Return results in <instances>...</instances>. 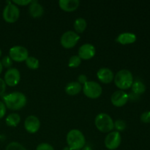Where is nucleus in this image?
I'll list each match as a JSON object with an SVG mask.
<instances>
[{"label":"nucleus","mask_w":150,"mask_h":150,"mask_svg":"<svg viewBox=\"0 0 150 150\" xmlns=\"http://www.w3.org/2000/svg\"><path fill=\"white\" fill-rule=\"evenodd\" d=\"M4 103L7 108L13 111L21 109L26 105L27 99L24 94L19 92H14L4 97Z\"/></svg>","instance_id":"nucleus-1"},{"label":"nucleus","mask_w":150,"mask_h":150,"mask_svg":"<svg viewBox=\"0 0 150 150\" xmlns=\"http://www.w3.org/2000/svg\"><path fill=\"white\" fill-rule=\"evenodd\" d=\"M67 145L72 150H81L86 144V139L81 131L77 129L70 130L67 135Z\"/></svg>","instance_id":"nucleus-2"},{"label":"nucleus","mask_w":150,"mask_h":150,"mask_svg":"<svg viewBox=\"0 0 150 150\" xmlns=\"http://www.w3.org/2000/svg\"><path fill=\"white\" fill-rule=\"evenodd\" d=\"M114 83L120 90H125L131 87L133 83V76L128 70H120L114 76Z\"/></svg>","instance_id":"nucleus-3"},{"label":"nucleus","mask_w":150,"mask_h":150,"mask_svg":"<svg viewBox=\"0 0 150 150\" xmlns=\"http://www.w3.org/2000/svg\"><path fill=\"white\" fill-rule=\"evenodd\" d=\"M95 126L102 133H109L114 130V121L108 114L100 113L95 117Z\"/></svg>","instance_id":"nucleus-4"},{"label":"nucleus","mask_w":150,"mask_h":150,"mask_svg":"<svg viewBox=\"0 0 150 150\" xmlns=\"http://www.w3.org/2000/svg\"><path fill=\"white\" fill-rule=\"evenodd\" d=\"M8 4L5 6L3 10L2 16L4 20L7 23H15L20 16V10L17 5L12 4L11 1H7Z\"/></svg>","instance_id":"nucleus-5"},{"label":"nucleus","mask_w":150,"mask_h":150,"mask_svg":"<svg viewBox=\"0 0 150 150\" xmlns=\"http://www.w3.org/2000/svg\"><path fill=\"white\" fill-rule=\"evenodd\" d=\"M83 92L87 98L91 99H97L103 92L100 85L95 81H87L82 87Z\"/></svg>","instance_id":"nucleus-6"},{"label":"nucleus","mask_w":150,"mask_h":150,"mask_svg":"<svg viewBox=\"0 0 150 150\" xmlns=\"http://www.w3.org/2000/svg\"><path fill=\"white\" fill-rule=\"evenodd\" d=\"M79 40H80V36L76 32L73 31H67L62 35L60 42L64 48L70 49L76 45Z\"/></svg>","instance_id":"nucleus-7"},{"label":"nucleus","mask_w":150,"mask_h":150,"mask_svg":"<svg viewBox=\"0 0 150 150\" xmlns=\"http://www.w3.org/2000/svg\"><path fill=\"white\" fill-rule=\"evenodd\" d=\"M9 57L13 61L21 62L26 61V59L29 57V52L25 47L21 45H15L10 49Z\"/></svg>","instance_id":"nucleus-8"},{"label":"nucleus","mask_w":150,"mask_h":150,"mask_svg":"<svg viewBox=\"0 0 150 150\" xmlns=\"http://www.w3.org/2000/svg\"><path fill=\"white\" fill-rule=\"evenodd\" d=\"M122 142V137L120 132L112 131L108 133L105 139V146L107 149L114 150L120 146Z\"/></svg>","instance_id":"nucleus-9"},{"label":"nucleus","mask_w":150,"mask_h":150,"mask_svg":"<svg viewBox=\"0 0 150 150\" xmlns=\"http://www.w3.org/2000/svg\"><path fill=\"white\" fill-rule=\"evenodd\" d=\"M21 79L20 72L16 68H9L4 74V82L9 86H15Z\"/></svg>","instance_id":"nucleus-10"},{"label":"nucleus","mask_w":150,"mask_h":150,"mask_svg":"<svg viewBox=\"0 0 150 150\" xmlns=\"http://www.w3.org/2000/svg\"><path fill=\"white\" fill-rule=\"evenodd\" d=\"M129 100V95L122 90H117L112 94L111 101L116 107H122Z\"/></svg>","instance_id":"nucleus-11"},{"label":"nucleus","mask_w":150,"mask_h":150,"mask_svg":"<svg viewBox=\"0 0 150 150\" xmlns=\"http://www.w3.org/2000/svg\"><path fill=\"white\" fill-rule=\"evenodd\" d=\"M24 127L28 133H37L39 130L40 127V120L36 116H29L25 120Z\"/></svg>","instance_id":"nucleus-12"},{"label":"nucleus","mask_w":150,"mask_h":150,"mask_svg":"<svg viewBox=\"0 0 150 150\" xmlns=\"http://www.w3.org/2000/svg\"><path fill=\"white\" fill-rule=\"evenodd\" d=\"M95 48L93 45L90 43H86L82 45L79 48L78 56L81 58V59L89 60L93 58L95 55Z\"/></svg>","instance_id":"nucleus-13"},{"label":"nucleus","mask_w":150,"mask_h":150,"mask_svg":"<svg viewBox=\"0 0 150 150\" xmlns=\"http://www.w3.org/2000/svg\"><path fill=\"white\" fill-rule=\"evenodd\" d=\"M98 80L103 83H110L114 79V75L112 70L107 67L100 68L97 73Z\"/></svg>","instance_id":"nucleus-14"},{"label":"nucleus","mask_w":150,"mask_h":150,"mask_svg":"<svg viewBox=\"0 0 150 150\" xmlns=\"http://www.w3.org/2000/svg\"><path fill=\"white\" fill-rule=\"evenodd\" d=\"M79 0H60L59 5L60 8L65 12H73L79 7Z\"/></svg>","instance_id":"nucleus-15"},{"label":"nucleus","mask_w":150,"mask_h":150,"mask_svg":"<svg viewBox=\"0 0 150 150\" xmlns=\"http://www.w3.org/2000/svg\"><path fill=\"white\" fill-rule=\"evenodd\" d=\"M116 41L122 45H128V44L134 43L136 41V35L131 32H124V33H121L118 35Z\"/></svg>","instance_id":"nucleus-16"},{"label":"nucleus","mask_w":150,"mask_h":150,"mask_svg":"<svg viewBox=\"0 0 150 150\" xmlns=\"http://www.w3.org/2000/svg\"><path fill=\"white\" fill-rule=\"evenodd\" d=\"M29 13L33 18H40L43 15L44 9L37 1H32L29 7Z\"/></svg>","instance_id":"nucleus-17"},{"label":"nucleus","mask_w":150,"mask_h":150,"mask_svg":"<svg viewBox=\"0 0 150 150\" xmlns=\"http://www.w3.org/2000/svg\"><path fill=\"white\" fill-rule=\"evenodd\" d=\"M82 90V85L79 82L71 81L65 86V92L69 95H76Z\"/></svg>","instance_id":"nucleus-18"},{"label":"nucleus","mask_w":150,"mask_h":150,"mask_svg":"<svg viewBox=\"0 0 150 150\" xmlns=\"http://www.w3.org/2000/svg\"><path fill=\"white\" fill-rule=\"evenodd\" d=\"M6 124L10 127H16L21 122V117L18 114L16 113H12L9 114L6 118Z\"/></svg>","instance_id":"nucleus-19"},{"label":"nucleus","mask_w":150,"mask_h":150,"mask_svg":"<svg viewBox=\"0 0 150 150\" xmlns=\"http://www.w3.org/2000/svg\"><path fill=\"white\" fill-rule=\"evenodd\" d=\"M74 29L76 32L78 33H82L85 31L86 26H87V23L86 21L83 18H78L74 21Z\"/></svg>","instance_id":"nucleus-20"},{"label":"nucleus","mask_w":150,"mask_h":150,"mask_svg":"<svg viewBox=\"0 0 150 150\" xmlns=\"http://www.w3.org/2000/svg\"><path fill=\"white\" fill-rule=\"evenodd\" d=\"M131 88L132 91L135 95H141L146 91V86L144 85V83L139 81H136L133 82Z\"/></svg>","instance_id":"nucleus-21"},{"label":"nucleus","mask_w":150,"mask_h":150,"mask_svg":"<svg viewBox=\"0 0 150 150\" xmlns=\"http://www.w3.org/2000/svg\"><path fill=\"white\" fill-rule=\"evenodd\" d=\"M25 62L26 66L32 70H37L40 66L39 60L34 57H29Z\"/></svg>","instance_id":"nucleus-22"},{"label":"nucleus","mask_w":150,"mask_h":150,"mask_svg":"<svg viewBox=\"0 0 150 150\" xmlns=\"http://www.w3.org/2000/svg\"><path fill=\"white\" fill-rule=\"evenodd\" d=\"M81 63V59L79 56H72L69 59L68 66L70 67H78Z\"/></svg>","instance_id":"nucleus-23"},{"label":"nucleus","mask_w":150,"mask_h":150,"mask_svg":"<svg viewBox=\"0 0 150 150\" xmlns=\"http://www.w3.org/2000/svg\"><path fill=\"white\" fill-rule=\"evenodd\" d=\"M116 129V131H123L126 128V122L124 120H117L114 122V129Z\"/></svg>","instance_id":"nucleus-24"},{"label":"nucleus","mask_w":150,"mask_h":150,"mask_svg":"<svg viewBox=\"0 0 150 150\" xmlns=\"http://www.w3.org/2000/svg\"><path fill=\"white\" fill-rule=\"evenodd\" d=\"M5 150H26V148L18 142H13L9 144Z\"/></svg>","instance_id":"nucleus-25"},{"label":"nucleus","mask_w":150,"mask_h":150,"mask_svg":"<svg viewBox=\"0 0 150 150\" xmlns=\"http://www.w3.org/2000/svg\"><path fill=\"white\" fill-rule=\"evenodd\" d=\"M1 62L3 67H6V68H10L13 65V60L11 59V58L9 56H6V57H3Z\"/></svg>","instance_id":"nucleus-26"},{"label":"nucleus","mask_w":150,"mask_h":150,"mask_svg":"<svg viewBox=\"0 0 150 150\" xmlns=\"http://www.w3.org/2000/svg\"><path fill=\"white\" fill-rule=\"evenodd\" d=\"M36 150H54V147L51 144L48 143H42L40 144L37 146Z\"/></svg>","instance_id":"nucleus-27"},{"label":"nucleus","mask_w":150,"mask_h":150,"mask_svg":"<svg viewBox=\"0 0 150 150\" xmlns=\"http://www.w3.org/2000/svg\"><path fill=\"white\" fill-rule=\"evenodd\" d=\"M141 121L144 123L150 122V111H146L141 115Z\"/></svg>","instance_id":"nucleus-28"},{"label":"nucleus","mask_w":150,"mask_h":150,"mask_svg":"<svg viewBox=\"0 0 150 150\" xmlns=\"http://www.w3.org/2000/svg\"><path fill=\"white\" fill-rule=\"evenodd\" d=\"M13 4H16V5H21V6H26L28 4H30L32 1L31 0H14L13 1Z\"/></svg>","instance_id":"nucleus-29"},{"label":"nucleus","mask_w":150,"mask_h":150,"mask_svg":"<svg viewBox=\"0 0 150 150\" xmlns=\"http://www.w3.org/2000/svg\"><path fill=\"white\" fill-rule=\"evenodd\" d=\"M87 81L88 79L87 77H86V75L81 74L79 75V77H78V82H79L81 85H84Z\"/></svg>","instance_id":"nucleus-30"},{"label":"nucleus","mask_w":150,"mask_h":150,"mask_svg":"<svg viewBox=\"0 0 150 150\" xmlns=\"http://www.w3.org/2000/svg\"><path fill=\"white\" fill-rule=\"evenodd\" d=\"M6 105L3 102L0 101V119H2L6 114Z\"/></svg>","instance_id":"nucleus-31"},{"label":"nucleus","mask_w":150,"mask_h":150,"mask_svg":"<svg viewBox=\"0 0 150 150\" xmlns=\"http://www.w3.org/2000/svg\"><path fill=\"white\" fill-rule=\"evenodd\" d=\"M6 90V83L2 79L0 78V96L4 93Z\"/></svg>","instance_id":"nucleus-32"},{"label":"nucleus","mask_w":150,"mask_h":150,"mask_svg":"<svg viewBox=\"0 0 150 150\" xmlns=\"http://www.w3.org/2000/svg\"><path fill=\"white\" fill-rule=\"evenodd\" d=\"M81 150H92V148L89 146H85L84 147H83L81 149Z\"/></svg>","instance_id":"nucleus-33"},{"label":"nucleus","mask_w":150,"mask_h":150,"mask_svg":"<svg viewBox=\"0 0 150 150\" xmlns=\"http://www.w3.org/2000/svg\"><path fill=\"white\" fill-rule=\"evenodd\" d=\"M2 70H3V66L2 64H1V61H0V75H1V72H2Z\"/></svg>","instance_id":"nucleus-34"},{"label":"nucleus","mask_w":150,"mask_h":150,"mask_svg":"<svg viewBox=\"0 0 150 150\" xmlns=\"http://www.w3.org/2000/svg\"><path fill=\"white\" fill-rule=\"evenodd\" d=\"M62 150H72V149H70V148L68 146H65V147L63 148V149H62Z\"/></svg>","instance_id":"nucleus-35"},{"label":"nucleus","mask_w":150,"mask_h":150,"mask_svg":"<svg viewBox=\"0 0 150 150\" xmlns=\"http://www.w3.org/2000/svg\"><path fill=\"white\" fill-rule=\"evenodd\" d=\"M1 54H2V52H1V50L0 49V57H1Z\"/></svg>","instance_id":"nucleus-36"}]
</instances>
